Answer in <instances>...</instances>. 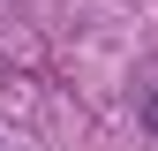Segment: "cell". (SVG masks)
Returning <instances> with one entry per match:
<instances>
[{
  "label": "cell",
  "instance_id": "obj_1",
  "mask_svg": "<svg viewBox=\"0 0 158 151\" xmlns=\"http://www.w3.org/2000/svg\"><path fill=\"white\" fill-rule=\"evenodd\" d=\"M135 106H143V128L158 136V76H143V98H135Z\"/></svg>",
  "mask_w": 158,
  "mask_h": 151
}]
</instances>
